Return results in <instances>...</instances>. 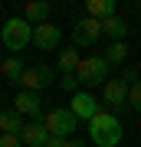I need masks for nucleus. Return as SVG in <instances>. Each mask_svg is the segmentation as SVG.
Instances as JSON below:
<instances>
[{
  "instance_id": "obj_7",
  "label": "nucleus",
  "mask_w": 141,
  "mask_h": 147,
  "mask_svg": "<svg viewBox=\"0 0 141 147\" xmlns=\"http://www.w3.org/2000/svg\"><path fill=\"white\" fill-rule=\"evenodd\" d=\"M33 42H36V49H59V42H63V33L59 26H52V23H40V26H33Z\"/></svg>"
},
{
  "instance_id": "obj_15",
  "label": "nucleus",
  "mask_w": 141,
  "mask_h": 147,
  "mask_svg": "<svg viewBox=\"0 0 141 147\" xmlns=\"http://www.w3.org/2000/svg\"><path fill=\"white\" fill-rule=\"evenodd\" d=\"M23 115L20 111H13V108H7V111H0V131L3 134H20L23 131Z\"/></svg>"
},
{
  "instance_id": "obj_12",
  "label": "nucleus",
  "mask_w": 141,
  "mask_h": 147,
  "mask_svg": "<svg viewBox=\"0 0 141 147\" xmlns=\"http://www.w3.org/2000/svg\"><path fill=\"white\" fill-rule=\"evenodd\" d=\"M125 33H128V23L121 16H108L102 20V36H108L112 42H125Z\"/></svg>"
},
{
  "instance_id": "obj_24",
  "label": "nucleus",
  "mask_w": 141,
  "mask_h": 147,
  "mask_svg": "<svg viewBox=\"0 0 141 147\" xmlns=\"http://www.w3.org/2000/svg\"><path fill=\"white\" fill-rule=\"evenodd\" d=\"M63 147H89V144H82V141H66Z\"/></svg>"
},
{
  "instance_id": "obj_2",
  "label": "nucleus",
  "mask_w": 141,
  "mask_h": 147,
  "mask_svg": "<svg viewBox=\"0 0 141 147\" xmlns=\"http://www.w3.org/2000/svg\"><path fill=\"white\" fill-rule=\"evenodd\" d=\"M76 79H79V85H105L112 79V62L105 56H89V59H82L79 62V69H76Z\"/></svg>"
},
{
  "instance_id": "obj_5",
  "label": "nucleus",
  "mask_w": 141,
  "mask_h": 147,
  "mask_svg": "<svg viewBox=\"0 0 141 147\" xmlns=\"http://www.w3.org/2000/svg\"><path fill=\"white\" fill-rule=\"evenodd\" d=\"M128 92H131V85L125 79H108V82H105V92H102L105 111H112V115L128 111Z\"/></svg>"
},
{
  "instance_id": "obj_11",
  "label": "nucleus",
  "mask_w": 141,
  "mask_h": 147,
  "mask_svg": "<svg viewBox=\"0 0 141 147\" xmlns=\"http://www.w3.org/2000/svg\"><path fill=\"white\" fill-rule=\"evenodd\" d=\"M20 141H23V147H46L49 131H46L43 121H33V124H26L23 131H20Z\"/></svg>"
},
{
  "instance_id": "obj_8",
  "label": "nucleus",
  "mask_w": 141,
  "mask_h": 147,
  "mask_svg": "<svg viewBox=\"0 0 141 147\" xmlns=\"http://www.w3.org/2000/svg\"><path fill=\"white\" fill-rule=\"evenodd\" d=\"M99 36H102V20H92V16L79 20V23H76V30H72L76 46H92Z\"/></svg>"
},
{
  "instance_id": "obj_4",
  "label": "nucleus",
  "mask_w": 141,
  "mask_h": 147,
  "mask_svg": "<svg viewBox=\"0 0 141 147\" xmlns=\"http://www.w3.org/2000/svg\"><path fill=\"white\" fill-rule=\"evenodd\" d=\"M43 124H46V131L52 134V137H66L76 131V124H79V118L72 115L69 108H52V111H46L43 115Z\"/></svg>"
},
{
  "instance_id": "obj_17",
  "label": "nucleus",
  "mask_w": 141,
  "mask_h": 147,
  "mask_svg": "<svg viewBox=\"0 0 141 147\" xmlns=\"http://www.w3.org/2000/svg\"><path fill=\"white\" fill-rule=\"evenodd\" d=\"M0 72H3V75H7V79H10V82H20V75L26 72V65H23L20 59L13 56V59H7V62L0 65Z\"/></svg>"
},
{
  "instance_id": "obj_18",
  "label": "nucleus",
  "mask_w": 141,
  "mask_h": 147,
  "mask_svg": "<svg viewBox=\"0 0 141 147\" xmlns=\"http://www.w3.org/2000/svg\"><path fill=\"white\" fill-rule=\"evenodd\" d=\"M125 56H128V46H125V42H112V46L105 49V59H108L112 65H121Z\"/></svg>"
},
{
  "instance_id": "obj_9",
  "label": "nucleus",
  "mask_w": 141,
  "mask_h": 147,
  "mask_svg": "<svg viewBox=\"0 0 141 147\" xmlns=\"http://www.w3.org/2000/svg\"><path fill=\"white\" fill-rule=\"evenodd\" d=\"M69 111H72L76 118H82V121H92V118L102 111V105L92 98L89 92H79V95H72V105H69Z\"/></svg>"
},
{
  "instance_id": "obj_16",
  "label": "nucleus",
  "mask_w": 141,
  "mask_h": 147,
  "mask_svg": "<svg viewBox=\"0 0 141 147\" xmlns=\"http://www.w3.org/2000/svg\"><path fill=\"white\" fill-rule=\"evenodd\" d=\"M49 16V3H43V0H36V3H26L23 7V20L30 23V26H40V23H46Z\"/></svg>"
},
{
  "instance_id": "obj_25",
  "label": "nucleus",
  "mask_w": 141,
  "mask_h": 147,
  "mask_svg": "<svg viewBox=\"0 0 141 147\" xmlns=\"http://www.w3.org/2000/svg\"><path fill=\"white\" fill-rule=\"evenodd\" d=\"M138 75H141V62H138Z\"/></svg>"
},
{
  "instance_id": "obj_10",
  "label": "nucleus",
  "mask_w": 141,
  "mask_h": 147,
  "mask_svg": "<svg viewBox=\"0 0 141 147\" xmlns=\"http://www.w3.org/2000/svg\"><path fill=\"white\" fill-rule=\"evenodd\" d=\"M13 111H20V115H30V118L43 121V101H40L36 92H20V95L13 98Z\"/></svg>"
},
{
  "instance_id": "obj_3",
  "label": "nucleus",
  "mask_w": 141,
  "mask_h": 147,
  "mask_svg": "<svg viewBox=\"0 0 141 147\" xmlns=\"http://www.w3.org/2000/svg\"><path fill=\"white\" fill-rule=\"evenodd\" d=\"M0 36H3V46L10 49V53H20L23 46L33 42V26L23 16H10V20L3 23V30H0Z\"/></svg>"
},
{
  "instance_id": "obj_1",
  "label": "nucleus",
  "mask_w": 141,
  "mask_h": 147,
  "mask_svg": "<svg viewBox=\"0 0 141 147\" xmlns=\"http://www.w3.org/2000/svg\"><path fill=\"white\" fill-rule=\"evenodd\" d=\"M121 124H118V115H112V111H99L92 121H89V137H92V144L95 147H118L121 141Z\"/></svg>"
},
{
  "instance_id": "obj_22",
  "label": "nucleus",
  "mask_w": 141,
  "mask_h": 147,
  "mask_svg": "<svg viewBox=\"0 0 141 147\" xmlns=\"http://www.w3.org/2000/svg\"><path fill=\"white\" fill-rule=\"evenodd\" d=\"M121 79H125L128 85H135V82H138V69H131V65H128L125 72H121Z\"/></svg>"
},
{
  "instance_id": "obj_19",
  "label": "nucleus",
  "mask_w": 141,
  "mask_h": 147,
  "mask_svg": "<svg viewBox=\"0 0 141 147\" xmlns=\"http://www.w3.org/2000/svg\"><path fill=\"white\" fill-rule=\"evenodd\" d=\"M128 108L141 115V79H138L135 85H131V92H128Z\"/></svg>"
},
{
  "instance_id": "obj_6",
  "label": "nucleus",
  "mask_w": 141,
  "mask_h": 147,
  "mask_svg": "<svg viewBox=\"0 0 141 147\" xmlns=\"http://www.w3.org/2000/svg\"><path fill=\"white\" fill-rule=\"evenodd\" d=\"M20 85H23V92L49 88V85H52V69H49V65H30V69L20 75Z\"/></svg>"
},
{
  "instance_id": "obj_26",
  "label": "nucleus",
  "mask_w": 141,
  "mask_h": 147,
  "mask_svg": "<svg viewBox=\"0 0 141 147\" xmlns=\"http://www.w3.org/2000/svg\"><path fill=\"white\" fill-rule=\"evenodd\" d=\"M138 10H141V3H138Z\"/></svg>"
},
{
  "instance_id": "obj_13",
  "label": "nucleus",
  "mask_w": 141,
  "mask_h": 147,
  "mask_svg": "<svg viewBox=\"0 0 141 147\" xmlns=\"http://www.w3.org/2000/svg\"><path fill=\"white\" fill-rule=\"evenodd\" d=\"M59 72L63 75H76V69H79V62H82V56H79V49L76 46H66L63 53H59Z\"/></svg>"
},
{
  "instance_id": "obj_21",
  "label": "nucleus",
  "mask_w": 141,
  "mask_h": 147,
  "mask_svg": "<svg viewBox=\"0 0 141 147\" xmlns=\"http://www.w3.org/2000/svg\"><path fill=\"white\" fill-rule=\"evenodd\" d=\"M63 92L79 95V79H76V75H63Z\"/></svg>"
},
{
  "instance_id": "obj_20",
  "label": "nucleus",
  "mask_w": 141,
  "mask_h": 147,
  "mask_svg": "<svg viewBox=\"0 0 141 147\" xmlns=\"http://www.w3.org/2000/svg\"><path fill=\"white\" fill-rule=\"evenodd\" d=\"M0 147H23L20 134H0Z\"/></svg>"
},
{
  "instance_id": "obj_14",
  "label": "nucleus",
  "mask_w": 141,
  "mask_h": 147,
  "mask_svg": "<svg viewBox=\"0 0 141 147\" xmlns=\"http://www.w3.org/2000/svg\"><path fill=\"white\" fill-rule=\"evenodd\" d=\"M85 13L92 20H108L115 16V0H85Z\"/></svg>"
},
{
  "instance_id": "obj_23",
  "label": "nucleus",
  "mask_w": 141,
  "mask_h": 147,
  "mask_svg": "<svg viewBox=\"0 0 141 147\" xmlns=\"http://www.w3.org/2000/svg\"><path fill=\"white\" fill-rule=\"evenodd\" d=\"M63 144H66L63 137H52V134H49V141H46V147H63Z\"/></svg>"
}]
</instances>
